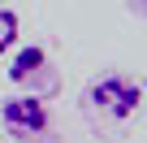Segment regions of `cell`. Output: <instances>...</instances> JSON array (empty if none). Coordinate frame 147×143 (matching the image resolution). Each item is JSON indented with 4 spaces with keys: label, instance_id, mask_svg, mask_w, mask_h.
Segmentation results:
<instances>
[{
    "label": "cell",
    "instance_id": "1",
    "mask_svg": "<svg viewBox=\"0 0 147 143\" xmlns=\"http://www.w3.org/2000/svg\"><path fill=\"white\" fill-rule=\"evenodd\" d=\"M82 104H87V113H95V117H104V121H125V117L138 113L143 87H138V78L121 74V69H104L100 78L87 83Z\"/></svg>",
    "mask_w": 147,
    "mask_h": 143
},
{
    "label": "cell",
    "instance_id": "2",
    "mask_svg": "<svg viewBox=\"0 0 147 143\" xmlns=\"http://www.w3.org/2000/svg\"><path fill=\"white\" fill-rule=\"evenodd\" d=\"M5 74H9V83L18 91L39 96V100H52L61 91V74H56V65H52V56H48L43 43H18L9 52V69Z\"/></svg>",
    "mask_w": 147,
    "mask_h": 143
},
{
    "label": "cell",
    "instance_id": "3",
    "mask_svg": "<svg viewBox=\"0 0 147 143\" xmlns=\"http://www.w3.org/2000/svg\"><path fill=\"white\" fill-rule=\"evenodd\" d=\"M0 130H5V134H13V139H22V143H30V139L48 134V130H52L48 100L26 96V91L5 96V100H0Z\"/></svg>",
    "mask_w": 147,
    "mask_h": 143
},
{
    "label": "cell",
    "instance_id": "4",
    "mask_svg": "<svg viewBox=\"0 0 147 143\" xmlns=\"http://www.w3.org/2000/svg\"><path fill=\"white\" fill-rule=\"evenodd\" d=\"M18 39H22V22H18V13H13L9 5H0V56H9V52L18 48Z\"/></svg>",
    "mask_w": 147,
    "mask_h": 143
},
{
    "label": "cell",
    "instance_id": "5",
    "mask_svg": "<svg viewBox=\"0 0 147 143\" xmlns=\"http://www.w3.org/2000/svg\"><path fill=\"white\" fill-rule=\"evenodd\" d=\"M125 9H130L134 18H143V22H147V0H125Z\"/></svg>",
    "mask_w": 147,
    "mask_h": 143
},
{
    "label": "cell",
    "instance_id": "6",
    "mask_svg": "<svg viewBox=\"0 0 147 143\" xmlns=\"http://www.w3.org/2000/svg\"><path fill=\"white\" fill-rule=\"evenodd\" d=\"M138 87H143V100H147V78H143V83H138Z\"/></svg>",
    "mask_w": 147,
    "mask_h": 143
}]
</instances>
